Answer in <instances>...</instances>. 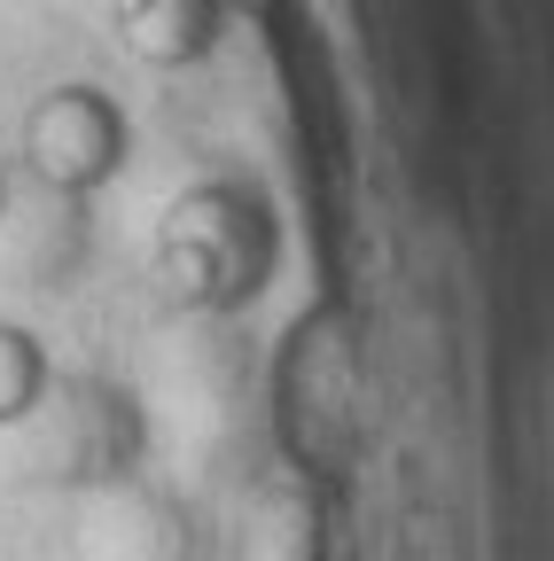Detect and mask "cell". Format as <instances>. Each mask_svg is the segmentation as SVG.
<instances>
[{
    "mask_svg": "<svg viewBox=\"0 0 554 561\" xmlns=\"http://www.w3.org/2000/svg\"><path fill=\"white\" fill-rule=\"evenodd\" d=\"M16 172H24L16 157H0V234H9V210H16Z\"/></svg>",
    "mask_w": 554,
    "mask_h": 561,
    "instance_id": "cell-4",
    "label": "cell"
},
{
    "mask_svg": "<svg viewBox=\"0 0 554 561\" xmlns=\"http://www.w3.org/2000/svg\"><path fill=\"white\" fill-rule=\"evenodd\" d=\"M55 390V359H47V343L39 328L9 320L0 312V430H16V421H32Z\"/></svg>",
    "mask_w": 554,
    "mask_h": 561,
    "instance_id": "cell-3",
    "label": "cell"
},
{
    "mask_svg": "<svg viewBox=\"0 0 554 561\" xmlns=\"http://www.w3.org/2000/svg\"><path fill=\"white\" fill-rule=\"evenodd\" d=\"M110 32L133 62L188 70L219 47V0H110Z\"/></svg>",
    "mask_w": 554,
    "mask_h": 561,
    "instance_id": "cell-2",
    "label": "cell"
},
{
    "mask_svg": "<svg viewBox=\"0 0 554 561\" xmlns=\"http://www.w3.org/2000/svg\"><path fill=\"white\" fill-rule=\"evenodd\" d=\"M16 164L39 195L55 203H94L125 164H133V117L102 87H47L16 117Z\"/></svg>",
    "mask_w": 554,
    "mask_h": 561,
    "instance_id": "cell-1",
    "label": "cell"
}]
</instances>
